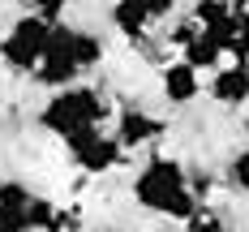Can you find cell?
Listing matches in <instances>:
<instances>
[{
  "mask_svg": "<svg viewBox=\"0 0 249 232\" xmlns=\"http://www.w3.org/2000/svg\"><path fill=\"white\" fill-rule=\"evenodd\" d=\"M129 198L142 206V211H150V215L180 219V224H189L202 206H206L189 189V168L180 159H172V155H150L146 163L138 168L133 185H129Z\"/></svg>",
  "mask_w": 249,
  "mask_h": 232,
  "instance_id": "1",
  "label": "cell"
},
{
  "mask_svg": "<svg viewBox=\"0 0 249 232\" xmlns=\"http://www.w3.org/2000/svg\"><path fill=\"white\" fill-rule=\"evenodd\" d=\"M228 56L249 65V9L245 4H236V35H232V43H228Z\"/></svg>",
  "mask_w": 249,
  "mask_h": 232,
  "instance_id": "12",
  "label": "cell"
},
{
  "mask_svg": "<svg viewBox=\"0 0 249 232\" xmlns=\"http://www.w3.org/2000/svg\"><path fill=\"white\" fill-rule=\"evenodd\" d=\"M77 43H82V26H69V22H52V35H48V52L35 69V82L48 86V90H65V86H77V77L86 73L82 69V56H77Z\"/></svg>",
  "mask_w": 249,
  "mask_h": 232,
  "instance_id": "4",
  "label": "cell"
},
{
  "mask_svg": "<svg viewBox=\"0 0 249 232\" xmlns=\"http://www.w3.org/2000/svg\"><path fill=\"white\" fill-rule=\"evenodd\" d=\"M224 56H228L224 43H219L215 35H206V30H198V35L180 48V60H185V65H194L198 73H215V69L224 65Z\"/></svg>",
  "mask_w": 249,
  "mask_h": 232,
  "instance_id": "10",
  "label": "cell"
},
{
  "mask_svg": "<svg viewBox=\"0 0 249 232\" xmlns=\"http://www.w3.org/2000/svg\"><path fill=\"white\" fill-rule=\"evenodd\" d=\"M159 95L168 107H189L194 99H202V73L185 60H168L159 69Z\"/></svg>",
  "mask_w": 249,
  "mask_h": 232,
  "instance_id": "7",
  "label": "cell"
},
{
  "mask_svg": "<svg viewBox=\"0 0 249 232\" xmlns=\"http://www.w3.org/2000/svg\"><path fill=\"white\" fill-rule=\"evenodd\" d=\"M224 177H228V185H232L236 194H245V198H249V146L228 159V172H224Z\"/></svg>",
  "mask_w": 249,
  "mask_h": 232,
  "instance_id": "13",
  "label": "cell"
},
{
  "mask_svg": "<svg viewBox=\"0 0 249 232\" xmlns=\"http://www.w3.org/2000/svg\"><path fill=\"white\" fill-rule=\"evenodd\" d=\"M150 22H155V13L146 9V0H112V26L121 30L124 39L142 43L146 30H150Z\"/></svg>",
  "mask_w": 249,
  "mask_h": 232,
  "instance_id": "9",
  "label": "cell"
},
{
  "mask_svg": "<svg viewBox=\"0 0 249 232\" xmlns=\"http://www.w3.org/2000/svg\"><path fill=\"white\" fill-rule=\"evenodd\" d=\"M48 35H52V22L48 18H39L35 9H26L13 18V26L0 35V65L4 69H13V73H35L39 69V60H43V52H48Z\"/></svg>",
  "mask_w": 249,
  "mask_h": 232,
  "instance_id": "3",
  "label": "cell"
},
{
  "mask_svg": "<svg viewBox=\"0 0 249 232\" xmlns=\"http://www.w3.org/2000/svg\"><path fill=\"white\" fill-rule=\"evenodd\" d=\"M180 4H185V0H146V9L155 13V22H159V18H168V13H176Z\"/></svg>",
  "mask_w": 249,
  "mask_h": 232,
  "instance_id": "17",
  "label": "cell"
},
{
  "mask_svg": "<svg viewBox=\"0 0 249 232\" xmlns=\"http://www.w3.org/2000/svg\"><path fill=\"white\" fill-rule=\"evenodd\" d=\"M65 151L77 163V172H86V177H107V172H116L124 163V146L116 142V133H107L103 125L73 133L65 142Z\"/></svg>",
  "mask_w": 249,
  "mask_h": 232,
  "instance_id": "5",
  "label": "cell"
},
{
  "mask_svg": "<svg viewBox=\"0 0 249 232\" xmlns=\"http://www.w3.org/2000/svg\"><path fill=\"white\" fill-rule=\"evenodd\" d=\"M30 189H26L22 180H0V206H30Z\"/></svg>",
  "mask_w": 249,
  "mask_h": 232,
  "instance_id": "14",
  "label": "cell"
},
{
  "mask_svg": "<svg viewBox=\"0 0 249 232\" xmlns=\"http://www.w3.org/2000/svg\"><path fill=\"white\" fill-rule=\"evenodd\" d=\"M107 116H112L107 95H103L99 86H82V82H77V86H65V90H52L35 121H39V129H48L52 138L69 142L73 133L103 125Z\"/></svg>",
  "mask_w": 249,
  "mask_h": 232,
  "instance_id": "2",
  "label": "cell"
},
{
  "mask_svg": "<svg viewBox=\"0 0 249 232\" xmlns=\"http://www.w3.org/2000/svg\"><path fill=\"white\" fill-rule=\"evenodd\" d=\"M69 4H73V0H30V9H35L39 18H48V22H65Z\"/></svg>",
  "mask_w": 249,
  "mask_h": 232,
  "instance_id": "16",
  "label": "cell"
},
{
  "mask_svg": "<svg viewBox=\"0 0 249 232\" xmlns=\"http://www.w3.org/2000/svg\"><path fill=\"white\" fill-rule=\"evenodd\" d=\"M185 232H232V228H228V224L219 219V215H215V211H206V206H202L198 215L185 224Z\"/></svg>",
  "mask_w": 249,
  "mask_h": 232,
  "instance_id": "15",
  "label": "cell"
},
{
  "mask_svg": "<svg viewBox=\"0 0 249 232\" xmlns=\"http://www.w3.org/2000/svg\"><path fill=\"white\" fill-rule=\"evenodd\" d=\"M116 142L124 146V155L129 151H142V146H150V142H159L163 133H168V121L163 116H155V112H146V107H138V103H124L121 112H116Z\"/></svg>",
  "mask_w": 249,
  "mask_h": 232,
  "instance_id": "6",
  "label": "cell"
},
{
  "mask_svg": "<svg viewBox=\"0 0 249 232\" xmlns=\"http://www.w3.org/2000/svg\"><path fill=\"white\" fill-rule=\"evenodd\" d=\"M206 95L219 103V107H245L249 103V65L245 60L219 65L211 73V82H206Z\"/></svg>",
  "mask_w": 249,
  "mask_h": 232,
  "instance_id": "8",
  "label": "cell"
},
{
  "mask_svg": "<svg viewBox=\"0 0 249 232\" xmlns=\"http://www.w3.org/2000/svg\"><path fill=\"white\" fill-rule=\"evenodd\" d=\"M232 13H236V0H198V4H194V22H198L202 30L228 22Z\"/></svg>",
  "mask_w": 249,
  "mask_h": 232,
  "instance_id": "11",
  "label": "cell"
}]
</instances>
